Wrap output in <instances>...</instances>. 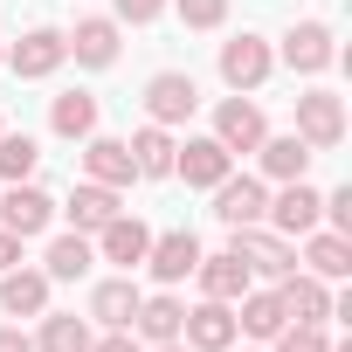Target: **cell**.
<instances>
[{"label": "cell", "instance_id": "obj_32", "mask_svg": "<svg viewBox=\"0 0 352 352\" xmlns=\"http://www.w3.org/2000/svg\"><path fill=\"white\" fill-rule=\"evenodd\" d=\"M173 8H180L187 28H221L228 21V0H173Z\"/></svg>", "mask_w": 352, "mask_h": 352}, {"label": "cell", "instance_id": "obj_1", "mask_svg": "<svg viewBox=\"0 0 352 352\" xmlns=\"http://www.w3.org/2000/svg\"><path fill=\"white\" fill-rule=\"evenodd\" d=\"M297 138H304L311 152H331V145L345 138V97H338V90H304V97H297Z\"/></svg>", "mask_w": 352, "mask_h": 352}, {"label": "cell", "instance_id": "obj_31", "mask_svg": "<svg viewBox=\"0 0 352 352\" xmlns=\"http://www.w3.org/2000/svg\"><path fill=\"white\" fill-rule=\"evenodd\" d=\"M276 352H331V338H324V324H283Z\"/></svg>", "mask_w": 352, "mask_h": 352}, {"label": "cell", "instance_id": "obj_9", "mask_svg": "<svg viewBox=\"0 0 352 352\" xmlns=\"http://www.w3.org/2000/svg\"><path fill=\"white\" fill-rule=\"evenodd\" d=\"M194 263H201V242H194V228L152 235V249H145V270H152L159 283H187V276H194Z\"/></svg>", "mask_w": 352, "mask_h": 352}, {"label": "cell", "instance_id": "obj_27", "mask_svg": "<svg viewBox=\"0 0 352 352\" xmlns=\"http://www.w3.org/2000/svg\"><path fill=\"white\" fill-rule=\"evenodd\" d=\"M49 124H56L63 138H90V131H97V97H90V90H63V97L49 104Z\"/></svg>", "mask_w": 352, "mask_h": 352}, {"label": "cell", "instance_id": "obj_15", "mask_svg": "<svg viewBox=\"0 0 352 352\" xmlns=\"http://www.w3.org/2000/svg\"><path fill=\"white\" fill-rule=\"evenodd\" d=\"M263 208H270V187H263V180H249V173H242V180L228 173V180L214 187V214H221L228 228H249V221H263Z\"/></svg>", "mask_w": 352, "mask_h": 352}, {"label": "cell", "instance_id": "obj_34", "mask_svg": "<svg viewBox=\"0 0 352 352\" xmlns=\"http://www.w3.org/2000/svg\"><path fill=\"white\" fill-rule=\"evenodd\" d=\"M159 14H166V0H118V21H131V28H145Z\"/></svg>", "mask_w": 352, "mask_h": 352}, {"label": "cell", "instance_id": "obj_12", "mask_svg": "<svg viewBox=\"0 0 352 352\" xmlns=\"http://www.w3.org/2000/svg\"><path fill=\"white\" fill-rule=\"evenodd\" d=\"M318 208H324V194H318V187H304V180H283V194H276L263 214L276 221V235H311V228H318Z\"/></svg>", "mask_w": 352, "mask_h": 352}, {"label": "cell", "instance_id": "obj_14", "mask_svg": "<svg viewBox=\"0 0 352 352\" xmlns=\"http://www.w3.org/2000/svg\"><path fill=\"white\" fill-rule=\"evenodd\" d=\"M83 173H90V180L97 187H131L138 180V166H131V145L124 138H83Z\"/></svg>", "mask_w": 352, "mask_h": 352}, {"label": "cell", "instance_id": "obj_20", "mask_svg": "<svg viewBox=\"0 0 352 352\" xmlns=\"http://www.w3.org/2000/svg\"><path fill=\"white\" fill-rule=\"evenodd\" d=\"M304 263H311V276H324V283L352 276V235H331V228H311V235H304Z\"/></svg>", "mask_w": 352, "mask_h": 352}, {"label": "cell", "instance_id": "obj_33", "mask_svg": "<svg viewBox=\"0 0 352 352\" xmlns=\"http://www.w3.org/2000/svg\"><path fill=\"white\" fill-rule=\"evenodd\" d=\"M324 221H331V235H352V187H331L324 194V208H318Z\"/></svg>", "mask_w": 352, "mask_h": 352}, {"label": "cell", "instance_id": "obj_22", "mask_svg": "<svg viewBox=\"0 0 352 352\" xmlns=\"http://www.w3.org/2000/svg\"><path fill=\"white\" fill-rule=\"evenodd\" d=\"M276 290H283V311H290L297 324H324V318H331V290H324V276H297V270H290Z\"/></svg>", "mask_w": 352, "mask_h": 352}, {"label": "cell", "instance_id": "obj_26", "mask_svg": "<svg viewBox=\"0 0 352 352\" xmlns=\"http://www.w3.org/2000/svg\"><path fill=\"white\" fill-rule=\"evenodd\" d=\"M90 235H56L49 242V256H42V276L49 283H76V276H90Z\"/></svg>", "mask_w": 352, "mask_h": 352}, {"label": "cell", "instance_id": "obj_19", "mask_svg": "<svg viewBox=\"0 0 352 352\" xmlns=\"http://www.w3.org/2000/svg\"><path fill=\"white\" fill-rule=\"evenodd\" d=\"M180 318H187V304H180V297H138L131 331H138L145 345H173V338H180Z\"/></svg>", "mask_w": 352, "mask_h": 352}, {"label": "cell", "instance_id": "obj_28", "mask_svg": "<svg viewBox=\"0 0 352 352\" xmlns=\"http://www.w3.org/2000/svg\"><path fill=\"white\" fill-rule=\"evenodd\" d=\"M131 166L145 173V180H166V173H173V131L166 124H145L131 138Z\"/></svg>", "mask_w": 352, "mask_h": 352}, {"label": "cell", "instance_id": "obj_13", "mask_svg": "<svg viewBox=\"0 0 352 352\" xmlns=\"http://www.w3.org/2000/svg\"><path fill=\"white\" fill-rule=\"evenodd\" d=\"M97 249H104V263L138 270V263H145V249H152V228H145L138 214H111V221L97 228Z\"/></svg>", "mask_w": 352, "mask_h": 352}, {"label": "cell", "instance_id": "obj_2", "mask_svg": "<svg viewBox=\"0 0 352 352\" xmlns=\"http://www.w3.org/2000/svg\"><path fill=\"white\" fill-rule=\"evenodd\" d=\"M228 235H235L228 249L249 263V276H276V283H283V276L297 270V249H290L283 235H270L263 221H249V228H228Z\"/></svg>", "mask_w": 352, "mask_h": 352}, {"label": "cell", "instance_id": "obj_7", "mask_svg": "<svg viewBox=\"0 0 352 352\" xmlns=\"http://www.w3.org/2000/svg\"><path fill=\"white\" fill-rule=\"evenodd\" d=\"M270 69H276V56H270L263 35H235V42H221V83H228V90H256Z\"/></svg>", "mask_w": 352, "mask_h": 352}, {"label": "cell", "instance_id": "obj_16", "mask_svg": "<svg viewBox=\"0 0 352 352\" xmlns=\"http://www.w3.org/2000/svg\"><path fill=\"white\" fill-rule=\"evenodd\" d=\"M194 276H201V297H221V304H235L256 276H249V263L235 256V249H221V256H201L194 263Z\"/></svg>", "mask_w": 352, "mask_h": 352}, {"label": "cell", "instance_id": "obj_36", "mask_svg": "<svg viewBox=\"0 0 352 352\" xmlns=\"http://www.w3.org/2000/svg\"><path fill=\"white\" fill-rule=\"evenodd\" d=\"M0 270H21V235L0 228Z\"/></svg>", "mask_w": 352, "mask_h": 352}, {"label": "cell", "instance_id": "obj_8", "mask_svg": "<svg viewBox=\"0 0 352 352\" xmlns=\"http://www.w3.org/2000/svg\"><path fill=\"white\" fill-rule=\"evenodd\" d=\"M283 63H290L297 76H318V69H331V63H338V42H331V28H324V21H297V28L283 35Z\"/></svg>", "mask_w": 352, "mask_h": 352}, {"label": "cell", "instance_id": "obj_3", "mask_svg": "<svg viewBox=\"0 0 352 352\" xmlns=\"http://www.w3.org/2000/svg\"><path fill=\"white\" fill-rule=\"evenodd\" d=\"M194 111H201V90H194L187 69H159V76L145 83V118H152V124L173 131V124H187Z\"/></svg>", "mask_w": 352, "mask_h": 352}, {"label": "cell", "instance_id": "obj_30", "mask_svg": "<svg viewBox=\"0 0 352 352\" xmlns=\"http://www.w3.org/2000/svg\"><path fill=\"white\" fill-rule=\"evenodd\" d=\"M35 159H42V152H35V138H28V131H0V180H8V187H14V180H28Z\"/></svg>", "mask_w": 352, "mask_h": 352}, {"label": "cell", "instance_id": "obj_10", "mask_svg": "<svg viewBox=\"0 0 352 352\" xmlns=\"http://www.w3.org/2000/svg\"><path fill=\"white\" fill-rule=\"evenodd\" d=\"M49 221H56V201H49L42 187L14 180V187H8V201H0V228H14V235L28 242V235H42Z\"/></svg>", "mask_w": 352, "mask_h": 352}, {"label": "cell", "instance_id": "obj_4", "mask_svg": "<svg viewBox=\"0 0 352 352\" xmlns=\"http://www.w3.org/2000/svg\"><path fill=\"white\" fill-rule=\"evenodd\" d=\"M69 63V42H63V28H28L14 49H8V69L21 76V83H42V76H56Z\"/></svg>", "mask_w": 352, "mask_h": 352}, {"label": "cell", "instance_id": "obj_25", "mask_svg": "<svg viewBox=\"0 0 352 352\" xmlns=\"http://www.w3.org/2000/svg\"><path fill=\"white\" fill-rule=\"evenodd\" d=\"M69 221H76V235H97L111 214H118V187H97V180H83L76 194H69V208H63Z\"/></svg>", "mask_w": 352, "mask_h": 352}, {"label": "cell", "instance_id": "obj_6", "mask_svg": "<svg viewBox=\"0 0 352 352\" xmlns=\"http://www.w3.org/2000/svg\"><path fill=\"white\" fill-rule=\"evenodd\" d=\"M180 338H187L194 352H228V345H235V304L201 297V304L180 318Z\"/></svg>", "mask_w": 352, "mask_h": 352}, {"label": "cell", "instance_id": "obj_18", "mask_svg": "<svg viewBox=\"0 0 352 352\" xmlns=\"http://www.w3.org/2000/svg\"><path fill=\"white\" fill-rule=\"evenodd\" d=\"M235 304H242V311H235V331H249V338H276V331L290 324L283 290H242Z\"/></svg>", "mask_w": 352, "mask_h": 352}, {"label": "cell", "instance_id": "obj_38", "mask_svg": "<svg viewBox=\"0 0 352 352\" xmlns=\"http://www.w3.org/2000/svg\"><path fill=\"white\" fill-rule=\"evenodd\" d=\"M159 352H194V345H180V338H173V345H159Z\"/></svg>", "mask_w": 352, "mask_h": 352}, {"label": "cell", "instance_id": "obj_24", "mask_svg": "<svg viewBox=\"0 0 352 352\" xmlns=\"http://www.w3.org/2000/svg\"><path fill=\"white\" fill-rule=\"evenodd\" d=\"M0 311H8V318H42L49 311V276L42 270H8V283H0Z\"/></svg>", "mask_w": 352, "mask_h": 352}, {"label": "cell", "instance_id": "obj_35", "mask_svg": "<svg viewBox=\"0 0 352 352\" xmlns=\"http://www.w3.org/2000/svg\"><path fill=\"white\" fill-rule=\"evenodd\" d=\"M90 352H145L131 331H104V338H90Z\"/></svg>", "mask_w": 352, "mask_h": 352}, {"label": "cell", "instance_id": "obj_39", "mask_svg": "<svg viewBox=\"0 0 352 352\" xmlns=\"http://www.w3.org/2000/svg\"><path fill=\"white\" fill-rule=\"evenodd\" d=\"M0 63H8V49H0Z\"/></svg>", "mask_w": 352, "mask_h": 352}, {"label": "cell", "instance_id": "obj_23", "mask_svg": "<svg viewBox=\"0 0 352 352\" xmlns=\"http://www.w3.org/2000/svg\"><path fill=\"white\" fill-rule=\"evenodd\" d=\"M256 159H263V173H270L276 187H283V180H304V173H311V145H304L297 131H283V138H263V145H256Z\"/></svg>", "mask_w": 352, "mask_h": 352}, {"label": "cell", "instance_id": "obj_17", "mask_svg": "<svg viewBox=\"0 0 352 352\" xmlns=\"http://www.w3.org/2000/svg\"><path fill=\"white\" fill-rule=\"evenodd\" d=\"M63 42H69V56H76L83 69H111V63H118V21H104V14L76 21V35H63Z\"/></svg>", "mask_w": 352, "mask_h": 352}, {"label": "cell", "instance_id": "obj_11", "mask_svg": "<svg viewBox=\"0 0 352 352\" xmlns=\"http://www.w3.org/2000/svg\"><path fill=\"white\" fill-rule=\"evenodd\" d=\"M214 138H221L228 152H256V145L270 138V124H263V111H256L249 97H221V111H214Z\"/></svg>", "mask_w": 352, "mask_h": 352}, {"label": "cell", "instance_id": "obj_21", "mask_svg": "<svg viewBox=\"0 0 352 352\" xmlns=\"http://www.w3.org/2000/svg\"><path fill=\"white\" fill-rule=\"evenodd\" d=\"M131 311H138V283H131V276H111V283L90 290V318H97L104 331H131Z\"/></svg>", "mask_w": 352, "mask_h": 352}, {"label": "cell", "instance_id": "obj_40", "mask_svg": "<svg viewBox=\"0 0 352 352\" xmlns=\"http://www.w3.org/2000/svg\"><path fill=\"white\" fill-rule=\"evenodd\" d=\"M228 352H235V345H228Z\"/></svg>", "mask_w": 352, "mask_h": 352}, {"label": "cell", "instance_id": "obj_29", "mask_svg": "<svg viewBox=\"0 0 352 352\" xmlns=\"http://www.w3.org/2000/svg\"><path fill=\"white\" fill-rule=\"evenodd\" d=\"M35 352H90V324L69 318V311H42V338Z\"/></svg>", "mask_w": 352, "mask_h": 352}, {"label": "cell", "instance_id": "obj_37", "mask_svg": "<svg viewBox=\"0 0 352 352\" xmlns=\"http://www.w3.org/2000/svg\"><path fill=\"white\" fill-rule=\"evenodd\" d=\"M0 352H35V338L21 324H0Z\"/></svg>", "mask_w": 352, "mask_h": 352}, {"label": "cell", "instance_id": "obj_5", "mask_svg": "<svg viewBox=\"0 0 352 352\" xmlns=\"http://www.w3.org/2000/svg\"><path fill=\"white\" fill-rule=\"evenodd\" d=\"M173 173H180L187 187H221L235 173V152L221 138H187V145H173Z\"/></svg>", "mask_w": 352, "mask_h": 352}]
</instances>
